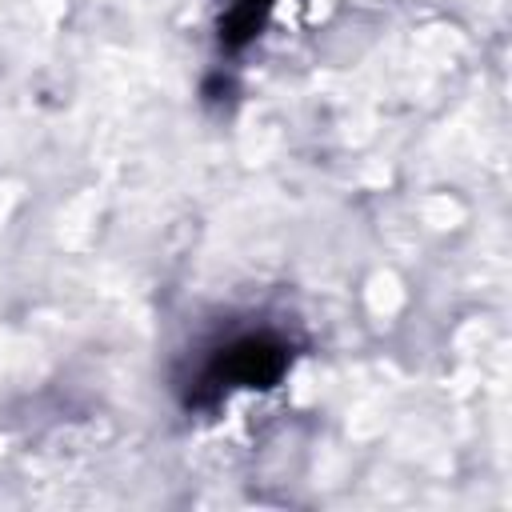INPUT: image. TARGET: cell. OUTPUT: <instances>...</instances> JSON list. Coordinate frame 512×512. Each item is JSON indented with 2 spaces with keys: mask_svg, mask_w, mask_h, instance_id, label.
Masks as SVG:
<instances>
[{
  "mask_svg": "<svg viewBox=\"0 0 512 512\" xmlns=\"http://www.w3.org/2000/svg\"><path fill=\"white\" fill-rule=\"evenodd\" d=\"M296 360V336L280 320H228L188 352L176 372L184 408H212L244 388H272Z\"/></svg>",
  "mask_w": 512,
  "mask_h": 512,
  "instance_id": "6da1fadb",
  "label": "cell"
},
{
  "mask_svg": "<svg viewBox=\"0 0 512 512\" xmlns=\"http://www.w3.org/2000/svg\"><path fill=\"white\" fill-rule=\"evenodd\" d=\"M224 4L228 8L220 16V40L228 48H244L256 36V28L264 24V16L272 12L276 0H224Z\"/></svg>",
  "mask_w": 512,
  "mask_h": 512,
  "instance_id": "7a4b0ae2",
  "label": "cell"
}]
</instances>
